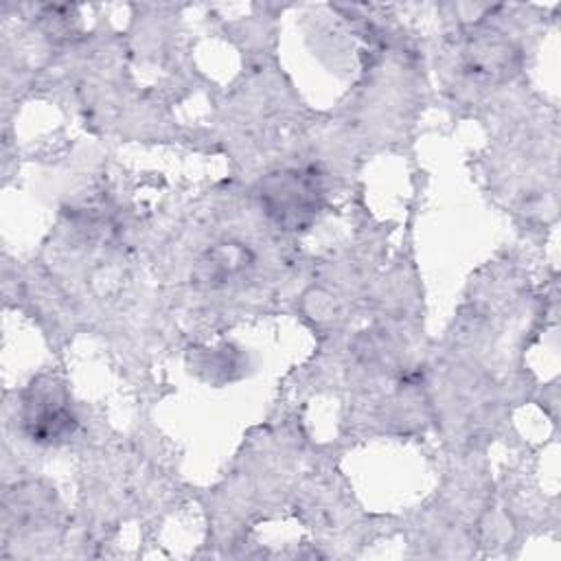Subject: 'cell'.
Here are the masks:
<instances>
[{"mask_svg":"<svg viewBox=\"0 0 561 561\" xmlns=\"http://www.w3.org/2000/svg\"><path fill=\"white\" fill-rule=\"evenodd\" d=\"M263 199L278 221L302 224V219L316 208L318 186L313 178L302 171H283L267 180Z\"/></svg>","mask_w":561,"mask_h":561,"instance_id":"7a4b0ae2","label":"cell"},{"mask_svg":"<svg viewBox=\"0 0 561 561\" xmlns=\"http://www.w3.org/2000/svg\"><path fill=\"white\" fill-rule=\"evenodd\" d=\"M22 421L33 440L53 443L68 436L75 427V416L59 386L53 381H37L24 397Z\"/></svg>","mask_w":561,"mask_h":561,"instance_id":"6da1fadb","label":"cell"}]
</instances>
